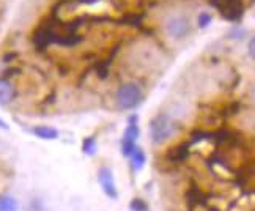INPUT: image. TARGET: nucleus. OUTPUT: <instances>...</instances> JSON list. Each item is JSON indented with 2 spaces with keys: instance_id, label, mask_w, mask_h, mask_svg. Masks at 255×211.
Wrapping results in <instances>:
<instances>
[{
  "instance_id": "nucleus-1",
  "label": "nucleus",
  "mask_w": 255,
  "mask_h": 211,
  "mask_svg": "<svg viewBox=\"0 0 255 211\" xmlns=\"http://www.w3.org/2000/svg\"><path fill=\"white\" fill-rule=\"evenodd\" d=\"M180 131V124L169 113H156L150 121V137L154 145H162L169 142Z\"/></svg>"
},
{
  "instance_id": "nucleus-2",
  "label": "nucleus",
  "mask_w": 255,
  "mask_h": 211,
  "mask_svg": "<svg viewBox=\"0 0 255 211\" xmlns=\"http://www.w3.org/2000/svg\"><path fill=\"white\" fill-rule=\"evenodd\" d=\"M115 101L122 110H132L135 107H139L143 101V92L140 89V85H137L134 82H126L120 85L115 93Z\"/></svg>"
},
{
  "instance_id": "nucleus-3",
  "label": "nucleus",
  "mask_w": 255,
  "mask_h": 211,
  "mask_svg": "<svg viewBox=\"0 0 255 211\" xmlns=\"http://www.w3.org/2000/svg\"><path fill=\"white\" fill-rule=\"evenodd\" d=\"M208 3L214 8H218L221 16L230 22L241 21V17L244 14V5L241 0H208Z\"/></svg>"
},
{
  "instance_id": "nucleus-4",
  "label": "nucleus",
  "mask_w": 255,
  "mask_h": 211,
  "mask_svg": "<svg viewBox=\"0 0 255 211\" xmlns=\"http://www.w3.org/2000/svg\"><path fill=\"white\" fill-rule=\"evenodd\" d=\"M139 117H137V113L131 115L129 118H128V126L123 132V137H122V155L129 158L131 153L134 151V148L137 147V139H139V134H140V129H139Z\"/></svg>"
},
{
  "instance_id": "nucleus-5",
  "label": "nucleus",
  "mask_w": 255,
  "mask_h": 211,
  "mask_svg": "<svg viewBox=\"0 0 255 211\" xmlns=\"http://www.w3.org/2000/svg\"><path fill=\"white\" fill-rule=\"evenodd\" d=\"M192 30L191 27V22L189 19L186 16H172L167 19V22H165V33H167L170 38L173 40H183L186 38Z\"/></svg>"
},
{
  "instance_id": "nucleus-6",
  "label": "nucleus",
  "mask_w": 255,
  "mask_h": 211,
  "mask_svg": "<svg viewBox=\"0 0 255 211\" xmlns=\"http://www.w3.org/2000/svg\"><path fill=\"white\" fill-rule=\"evenodd\" d=\"M98 181H100V186L103 189V193L115 200L117 197H119V189H117V183H115V177L112 174V170L109 167H100L98 169Z\"/></svg>"
},
{
  "instance_id": "nucleus-7",
  "label": "nucleus",
  "mask_w": 255,
  "mask_h": 211,
  "mask_svg": "<svg viewBox=\"0 0 255 211\" xmlns=\"http://www.w3.org/2000/svg\"><path fill=\"white\" fill-rule=\"evenodd\" d=\"M184 200H186V204H188L189 210L205 208L208 205V196L197 183H191L188 186L186 194H184Z\"/></svg>"
},
{
  "instance_id": "nucleus-8",
  "label": "nucleus",
  "mask_w": 255,
  "mask_h": 211,
  "mask_svg": "<svg viewBox=\"0 0 255 211\" xmlns=\"http://www.w3.org/2000/svg\"><path fill=\"white\" fill-rule=\"evenodd\" d=\"M191 142H180L173 145L172 148L167 150L165 153V161L170 162V164L176 166V164H183V162L188 161L189 155H191Z\"/></svg>"
},
{
  "instance_id": "nucleus-9",
  "label": "nucleus",
  "mask_w": 255,
  "mask_h": 211,
  "mask_svg": "<svg viewBox=\"0 0 255 211\" xmlns=\"http://www.w3.org/2000/svg\"><path fill=\"white\" fill-rule=\"evenodd\" d=\"M16 97H17V90L14 87V84L6 78H0V106H6L9 103H13Z\"/></svg>"
},
{
  "instance_id": "nucleus-10",
  "label": "nucleus",
  "mask_w": 255,
  "mask_h": 211,
  "mask_svg": "<svg viewBox=\"0 0 255 211\" xmlns=\"http://www.w3.org/2000/svg\"><path fill=\"white\" fill-rule=\"evenodd\" d=\"M145 16H146L145 11H142V13H125L122 17L115 19V22L122 24V25H131V27L142 28Z\"/></svg>"
},
{
  "instance_id": "nucleus-11",
  "label": "nucleus",
  "mask_w": 255,
  "mask_h": 211,
  "mask_svg": "<svg viewBox=\"0 0 255 211\" xmlns=\"http://www.w3.org/2000/svg\"><path fill=\"white\" fill-rule=\"evenodd\" d=\"M145 162H146V155H145V151L137 145L134 148V151L131 153V156H129V164H131V169L132 172H139L143 169L145 166Z\"/></svg>"
},
{
  "instance_id": "nucleus-12",
  "label": "nucleus",
  "mask_w": 255,
  "mask_h": 211,
  "mask_svg": "<svg viewBox=\"0 0 255 211\" xmlns=\"http://www.w3.org/2000/svg\"><path fill=\"white\" fill-rule=\"evenodd\" d=\"M32 132L38 139L43 140H55L58 137V131L52 126H44V124H40V126H35L32 129Z\"/></svg>"
},
{
  "instance_id": "nucleus-13",
  "label": "nucleus",
  "mask_w": 255,
  "mask_h": 211,
  "mask_svg": "<svg viewBox=\"0 0 255 211\" xmlns=\"http://www.w3.org/2000/svg\"><path fill=\"white\" fill-rule=\"evenodd\" d=\"M19 204L13 196L0 194V211H17Z\"/></svg>"
},
{
  "instance_id": "nucleus-14",
  "label": "nucleus",
  "mask_w": 255,
  "mask_h": 211,
  "mask_svg": "<svg viewBox=\"0 0 255 211\" xmlns=\"http://www.w3.org/2000/svg\"><path fill=\"white\" fill-rule=\"evenodd\" d=\"M82 151L87 156H93L98 151V143H96V137L95 136H88L82 140Z\"/></svg>"
},
{
  "instance_id": "nucleus-15",
  "label": "nucleus",
  "mask_w": 255,
  "mask_h": 211,
  "mask_svg": "<svg viewBox=\"0 0 255 211\" xmlns=\"http://www.w3.org/2000/svg\"><path fill=\"white\" fill-rule=\"evenodd\" d=\"M129 210L131 211H148V204L140 197H134L129 202Z\"/></svg>"
},
{
  "instance_id": "nucleus-16",
  "label": "nucleus",
  "mask_w": 255,
  "mask_h": 211,
  "mask_svg": "<svg viewBox=\"0 0 255 211\" xmlns=\"http://www.w3.org/2000/svg\"><path fill=\"white\" fill-rule=\"evenodd\" d=\"M211 21H213V16L210 14V13H200L199 14V17H197V25L200 27V28H205V27H208L210 24H211Z\"/></svg>"
},
{
  "instance_id": "nucleus-17",
  "label": "nucleus",
  "mask_w": 255,
  "mask_h": 211,
  "mask_svg": "<svg viewBox=\"0 0 255 211\" xmlns=\"http://www.w3.org/2000/svg\"><path fill=\"white\" fill-rule=\"evenodd\" d=\"M244 36H246V30L244 28H233L229 33V38H232V40H243Z\"/></svg>"
},
{
  "instance_id": "nucleus-18",
  "label": "nucleus",
  "mask_w": 255,
  "mask_h": 211,
  "mask_svg": "<svg viewBox=\"0 0 255 211\" xmlns=\"http://www.w3.org/2000/svg\"><path fill=\"white\" fill-rule=\"evenodd\" d=\"M248 54H249L251 59H254V60H255V35L251 38L249 43H248Z\"/></svg>"
},
{
  "instance_id": "nucleus-19",
  "label": "nucleus",
  "mask_w": 255,
  "mask_h": 211,
  "mask_svg": "<svg viewBox=\"0 0 255 211\" xmlns=\"http://www.w3.org/2000/svg\"><path fill=\"white\" fill-rule=\"evenodd\" d=\"M0 129H8V124L2 118H0Z\"/></svg>"
}]
</instances>
